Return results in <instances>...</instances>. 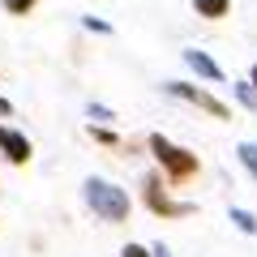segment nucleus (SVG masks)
Here are the masks:
<instances>
[{
  "instance_id": "13",
  "label": "nucleus",
  "mask_w": 257,
  "mask_h": 257,
  "mask_svg": "<svg viewBox=\"0 0 257 257\" xmlns=\"http://www.w3.org/2000/svg\"><path fill=\"white\" fill-rule=\"evenodd\" d=\"M120 257H150V248H142V244H124V248H120Z\"/></svg>"
},
{
  "instance_id": "11",
  "label": "nucleus",
  "mask_w": 257,
  "mask_h": 257,
  "mask_svg": "<svg viewBox=\"0 0 257 257\" xmlns=\"http://www.w3.org/2000/svg\"><path fill=\"white\" fill-rule=\"evenodd\" d=\"M82 26H86V30H94V35H111V26H107L103 18H82Z\"/></svg>"
},
{
  "instance_id": "15",
  "label": "nucleus",
  "mask_w": 257,
  "mask_h": 257,
  "mask_svg": "<svg viewBox=\"0 0 257 257\" xmlns=\"http://www.w3.org/2000/svg\"><path fill=\"white\" fill-rule=\"evenodd\" d=\"M0 116H13V103L9 99H0Z\"/></svg>"
},
{
  "instance_id": "16",
  "label": "nucleus",
  "mask_w": 257,
  "mask_h": 257,
  "mask_svg": "<svg viewBox=\"0 0 257 257\" xmlns=\"http://www.w3.org/2000/svg\"><path fill=\"white\" fill-rule=\"evenodd\" d=\"M248 82H253V90H257V64H253V77H248Z\"/></svg>"
},
{
  "instance_id": "7",
  "label": "nucleus",
  "mask_w": 257,
  "mask_h": 257,
  "mask_svg": "<svg viewBox=\"0 0 257 257\" xmlns=\"http://www.w3.org/2000/svg\"><path fill=\"white\" fill-rule=\"evenodd\" d=\"M193 9H197V18H210V22H219V18H227L231 0H193Z\"/></svg>"
},
{
  "instance_id": "8",
  "label": "nucleus",
  "mask_w": 257,
  "mask_h": 257,
  "mask_svg": "<svg viewBox=\"0 0 257 257\" xmlns=\"http://www.w3.org/2000/svg\"><path fill=\"white\" fill-rule=\"evenodd\" d=\"M231 223H236L240 231H248V236H257V214H248L244 206H231Z\"/></svg>"
},
{
  "instance_id": "4",
  "label": "nucleus",
  "mask_w": 257,
  "mask_h": 257,
  "mask_svg": "<svg viewBox=\"0 0 257 257\" xmlns=\"http://www.w3.org/2000/svg\"><path fill=\"white\" fill-rule=\"evenodd\" d=\"M146 206H150L155 214H167V219H180V214L193 210L189 202H172V197L159 189V176H146Z\"/></svg>"
},
{
  "instance_id": "5",
  "label": "nucleus",
  "mask_w": 257,
  "mask_h": 257,
  "mask_svg": "<svg viewBox=\"0 0 257 257\" xmlns=\"http://www.w3.org/2000/svg\"><path fill=\"white\" fill-rule=\"evenodd\" d=\"M0 155L9 159V163H26L30 159V142L22 138V133H13V128H0Z\"/></svg>"
},
{
  "instance_id": "10",
  "label": "nucleus",
  "mask_w": 257,
  "mask_h": 257,
  "mask_svg": "<svg viewBox=\"0 0 257 257\" xmlns=\"http://www.w3.org/2000/svg\"><path fill=\"white\" fill-rule=\"evenodd\" d=\"M0 5H5V13H13V18H26L39 0H0Z\"/></svg>"
},
{
  "instance_id": "1",
  "label": "nucleus",
  "mask_w": 257,
  "mask_h": 257,
  "mask_svg": "<svg viewBox=\"0 0 257 257\" xmlns=\"http://www.w3.org/2000/svg\"><path fill=\"white\" fill-rule=\"evenodd\" d=\"M82 197H86V206H90L103 223H124L128 219V193L120 189V184H111V180L90 176V180L82 184Z\"/></svg>"
},
{
  "instance_id": "9",
  "label": "nucleus",
  "mask_w": 257,
  "mask_h": 257,
  "mask_svg": "<svg viewBox=\"0 0 257 257\" xmlns=\"http://www.w3.org/2000/svg\"><path fill=\"white\" fill-rule=\"evenodd\" d=\"M236 155H240V163H244V172H248V176H257V142H240Z\"/></svg>"
},
{
  "instance_id": "3",
  "label": "nucleus",
  "mask_w": 257,
  "mask_h": 257,
  "mask_svg": "<svg viewBox=\"0 0 257 257\" xmlns=\"http://www.w3.org/2000/svg\"><path fill=\"white\" fill-rule=\"evenodd\" d=\"M163 90L172 94V99H184V103H193V107H202V111H210L214 120H227L231 111L223 107L214 94H206V90H197V86H189V82H163Z\"/></svg>"
},
{
  "instance_id": "14",
  "label": "nucleus",
  "mask_w": 257,
  "mask_h": 257,
  "mask_svg": "<svg viewBox=\"0 0 257 257\" xmlns=\"http://www.w3.org/2000/svg\"><path fill=\"white\" fill-rule=\"evenodd\" d=\"M150 257H172V248H167L163 240H159V244H150Z\"/></svg>"
},
{
  "instance_id": "2",
  "label": "nucleus",
  "mask_w": 257,
  "mask_h": 257,
  "mask_svg": "<svg viewBox=\"0 0 257 257\" xmlns=\"http://www.w3.org/2000/svg\"><path fill=\"white\" fill-rule=\"evenodd\" d=\"M150 155L159 159V167H163L172 180H189V176L197 172V155H189V150L172 146L163 133H150Z\"/></svg>"
},
{
  "instance_id": "12",
  "label": "nucleus",
  "mask_w": 257,
  "mask_h": 257,
  "mask_svg": "<svg viewBox=\"0 0 257 257\" xmlns=\"http://www.w3.org/2000/svg\"><path fill=\"white\" fill-rule=\"evenodd\" d=\"M90 138L103 142V146H111V142H116V133H111V128H94V124H90Z\"/></svg>"
},
{
  "instance_id": "6",
  "label": "nucleus",
  "mask_w": 257,
  "mask_h": 257,
  "mask_svg": "<svg viewBox=\"0 0 257 257\" xmlns=\"http://www.w3.org/2000/svg\"><path fill=\"white\" fill-rule=\"evenodd\" d=\"M184 64H189L197 77H206V82H223V69H219L206 52H197V47H189V52H184Z\"/></svg>"
}]
</instances>
